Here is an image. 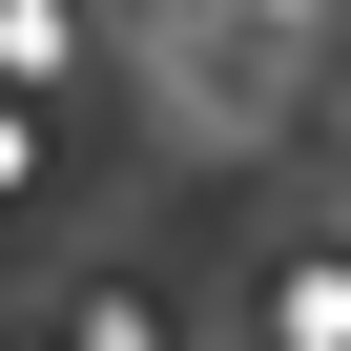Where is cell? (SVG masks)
Instances as JSON below:
<instances>
[{
	"mask_svg": "<svg viewBox=\"0 0 351 351\" xmlns=\"http://www.w3.org/2000/svg\"><path fill=\"white\" fill-rule=\"evenodd\" d=\"M21 165H42V124H21V104H0V207H21Z\"/></svg>",
	"mask_w": 351,
	"mask_h": 351,
	"instance_id": "6da1fadb",
	"label": "cell"
}]
</instances>
